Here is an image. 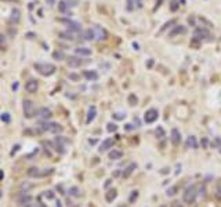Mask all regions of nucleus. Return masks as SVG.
<instances>
[{
	"instance_id": "34",
	"label": "nucleus",
	"mask_w": 221,
	"mask_h": 207,
	"mask_svg": "<svg viewBox=\"0 0 221 207\" xmlns=\"http://www.w3.org/2000/svg\"><path fill=\"white\" fill-rule=\"evenodd\" d=\"M173 24H174V21H173V19H171L170 22H167V24H165L162 28H160V32H163V30H166V28H169V26H170V25H173Z\"/></svg>"
},
{
	"instance_id": "7",
	"label": "nucleus",
	"mask_w": 221,
	"mask_h": 207,
	"mask_svg": "<svg viewBox=\"0 0 221 207\" xmlns=\"http://www.w3.org/2000/svg\"><path fill=\"white\" fill-rule=\"evenodd\" d=\"M41 128L47 130V131H52V132L62 131V126H61V124H58V123H44Z\"/></svg>"
},
{
	"instance_id": "41",
	"label": "nucleus",
	"mask_w": 221,
	"mask_h": 207,
	"mask_svg": "<svg viewBox=\"0 0 221 207\" xmlns=\"http://www.w3.org/2000/svg\"><path fill=\"white\" fill-rule=\"evenodd\" d=\"M160 3H162V0H159V2L156 3V6H155V10H157V7H159V6H160Z\"/></svg>"
},
{
	"instance_id": "4",
	"label": "nucleus",
	"mask_w": 221,
	"mask_h": 207,
	"mask_svg": "<svg viewBox=\"0 0 221 207\" xmlns=\"http://www.w3.org/2000/svg\"><path fill=\"white\" fill-rule=\"evenodd\" d=\"M207 37H209V30L203 29V28H198V29L193 30L192 41H202Z\"/></svg>"
},
{
	"instance_id": "17",
	"label": "nucleus",
	"mask_w": 221,
	"mask_h": 207,
	"mask_svg": "<svg viewBox=\"0 0 221 207\" xmlns=\"http://www.w3.org/2000/svg\"><path fill=\"white\" fill-rule=\"evenodd\" d=\"M113 142H115V141H113L112 138H108V140H105L104 142L101 144V146H99V151H101V152H105V151H108V149H109L110 146L113 145Z\"/></svg>"
},
{
	"instance_id": "32",
	"label": "nucleus",
	"mask_w": 221,
	"mask_h": 207,
	"mask_svg": "<svg viewBox=\"0 0 221 207\" xmlns=\"http://www.w3.org/2000/svg\"><path fill=\"white\" fill-rule=\"evenodd\" d=\"M134 0H127V11H133L134 10Z\"/></svg>"
},
{
	"instance_id": "33",
	"label": "nucleus",
	"mask_w": 221,
	"mask_h": 207,
	"mask_svg": "<svg viewBox=\"0 0 221 207\" xmlns=\"http://www.w3.org/2000/svg\"><path fill=\"white\" fill-rule=\"evenodd\" d=\"M178 8V2L177 0H171V11H177Z\"/></svg>"
},
{
	"instance_id": "40",
	"label": "nucleus",
	"mask_w": 221,
	"mask_h": 207,
	"mask_svg": "<svg viewBox=\"0 0 221 207\" xmlns=\"http://www.w3.org/2000/svg\"><path fill=\"white\" fill-rule=\"evenodd\" d=\"M133 128H134V127H133V124H127V126H126V130H129V131H130V130H133Z\"/></svg>"
},
{
	"instance_id": "11",
	"label": "nucleus",
	"mask_w": 221,
	"mask_h": 207,
	"mask_svg": "<svg viewBox=\"0 0 221 207\" xmlns=\"http://www.w3.org/2000/svg\"><path fill=\"white\" fill-rule=\"evenodd\" d=\"M66 61H68V65L71 68H77V66H80L83 63V61L79 57H69Z\"/></svg>"
},
{
	"instance_id": "10",
	"label": "nucleus",
	"mask_w": 221,
	"mask_h": 207,
	"mask_svg": "<svg viewBox=\"0 0 221 207\" xmlns=\"http://www.w3.org/2000/svg\"><path fill=\"white\" fill-rule=\"evenodd\" d=\"M82 39H84V40H93V39H95V32H94V29H86V30H82Z\"/></svg>"
},
{
	"instance_id": "15",
	"label": "nucleus",
	"mask_w": 221,
	"mask_h": 207,
	"mask_svg": "<svg viewBox=\"0 0 221 207\" xmlns=\"http://www.w3.org/2000/svg\"><path fill=\"white\" fill-rule=\"evenodd\" d=\"M25 88H26V91H29V93H35L36 90H37V82L33 79H30L29 82L25 84Z\"/></svg>"
},
{
	"instance_id": "25",
	"label": "nucleus",
	"mask_w": 221,
	"mask_h": 207,
	"mask_svg": "<svg viewBox=\"0 0 221 207\" xmlns=\"http://www.w3.org/2000/svg\"><path fill=\"white\" fill-rule=\"evenodd\" d=\"M52 58H54V59L61 61V59H64V58H65V54H64L62 51H55L54 54H52Z\"/></svg>"
},
{
	"instance_id": "6",
	"label": "nucleus",
	"mask_w": 221,
	"mask_h": 207,
	"mask_svg": "<svg viewBox=\"0 0 221 207\" xmlns=\"http://www.w3.org/2000/svg\"><path fill=\"white\" fill-rule=\"evenodd\" d=\"M22 108H24V113L26 117H32L33 115H35L36 109H35V104H33L32 101H24V105H22Z\"/></svg>"
},
{
	"instance_id": "22",
	"label": "nucleus",
	"mask_w": 221,
	"mask_h": 207,
	"mask_svg": "<svg viewBox=\"0 0 221 207\" xmlns=\"http://www.w3.org/2000/svg\"><path fill=\"white\" fill-rule=\"evenodd\" d=\"M123 156V152L122 151H112V152H109V159H112V160H116V159H120V157Z\"/></svg>"
},
{
	"instance_id": "30",
	"label": "nucleus",
	"mask_w": 221,
	"mask_h": 207,
	"mask_svg": "<svg viewBox=\"0 0 221 207\" xmlns=\"http://www.w3.org/2000/svg\"><path fill=\"white\" fill-rule=\"evenodd\" d=\"M113 117L116 119V120H123L124 117H126V113H113Z\"/></svg>"
},
{
	"instance_id": "38",
	"label": "nucleus",
	"mask_w": 221,
	"mask_h": 207,
	"mask_svg": "<svg viewBox=\"0 0 221 207\" xmlns=\"http://www.w3.org/2000/svg\"><path fill=\"white\" fill-rule=\"evenodd\" d=\"M174 192H176V188H171L170 190H167V195L170 196V195H174Z\"/></svg>"
},
{
	"instance_id": "20",
	"label": "nucleus",
	"mask_w": 221,
	"mask_h": 207,
	"mask_svg": "<svg viewBox=\"0 0 221 207\" xmlns=\"http://www.w3.org/2000/svg\"><path fill=\"white\" fill-rule=\"evenodd\" d=\"M135 167H137V164H135V163H130V164L123 170V177H129L130 174L135 170Z\"/></svg>"
},
{
	"instance_id": "31",
	"label": "nucleus",
	"mask_w": 221,
	"mask_h": 207,
	"mask_svg": "<svg viewBox=\"0 0 221 207\" xmlns=\"http://www.w3.org/2000/svg\"><path fill=\"white\" fill-rule=\"evenodd\" d=\"M156 137L157 138H163V137H165V131H163L162 127H157V128H156Z\"/></svg>"
},
{
	"instance_id": "28",
	"label": "nucleus",
	"mask_w": 221,
	"mask_h": 207,
	"mask_svg": "<svg viewBox=\"0 0 221 207\" xmlns=\"http://www.w3.org/2000/svg\"><path fill=\"white\" fill-rule=\"evenodd\" d=\"M129 104L130 105H135V104H137V97H135L134 94H130V95H129Z\"/></svg>"
},
{
	"instance_id": "14",
	"label": "nucleus",
	"mask_w": 221,
	"mask_h": 207,
	"mask_svg": "<svg viewBox=\"0 0 221 207\" xmlns=\"http://www.w3.org/2000/svg\"><path fill=\"white\" fill-rule=\"evenodd\" d=\"M39 117L41 119V120H47V119L51 117V110L48 109V108H41L40 110H39Z\"/></svg>"
},
{
	"instance_id": "8",
	"label": "nucleus",
	"mask_w": 221,
	"mask_h": 207,
	"mask_svg": "<svg viewBox=\"0 0 221 207\" xmlns=\"http://www.w3.org/2000/svg\"><path fill=\"white\" fill-rule=\"evenodd\" d=\"M21 19V11L19 8H13L10 13V22L11 24H18Z\"/></svg>"
},
{
	"instance_id": "16",
	"label": "nucleus",
	"mask_w": 221,
	"mask_h": 207,
	"mask_svg": "<svg viewBox=\"0 0 221 207\" xmlns=\"http://www.w3.org/2000/svg\"><path fill=\"white\" fill-rule=\"evenodd\" d=\"M75 52H76L77 55H80V57H88V55H91V50L86 48V47H77V48L75 50Z\"/></svg>"
},
{
	"instance_id": "2",
	"label": "nucleus",
	"mask_w": 221,
	"mask_h": 207,
	"mask_svg": "<svg viewBox=\"0 0 221 207\" xmlns=\"http://www.w3.org/2000/svg\"><path fill=\"white\" fill-rule=\"evenodd\" d=\"M35 69L43 76H50L55 72V66L52 63H35Z\"/></svg>"
},
{
	"instance_id": "3",
	"label": "nucleus",
	"mask_w": 221,
	"mask_h": 207,
	"mask_svg": "<svg viewBox=\"0 0 221 207\" xmlns=\"http://www.w3.org/2000/svg\"><path fill=\"white\" fill-rule=\"evenodd\" d=\"M60 21L62 22V24L66 25V28L69 29V32H82V25L79 24V22L76 21H72V19H68V18H60Z\"/></svg>"
},
{
	"instance_id": "9",
	"label": "nucleus",
	"mask_w": 221,
	"mask_h": 207,
	"mask_svg": "<svg viewBox=\"0 0 221 207\" xmlns=\"http://www.w3.org/2000/svg\"><path fill=\"white\" fill-rule=\"evenodd\" d=\"M170 137H171V142H173L174 145H180V144H181V132H180L177 128L171 130Z\"/></svg>"
},
{
	"instance_id": "1",
	"label": "nucleus",
	"mask_w": 221,
	"mask_h": 207,
	"mask_svg": "<svg viewBox=\"0 0 221 207\" xmlns=\"http://www.w3.org/2000/svg\"><path fill=\"white\" fill-rule=\"evenodd\" d=\"M196 196H198V186H196V185H191V186H188L187 189H185L182 199H184L185 203L192 204L193 201H195Z\"/></svg>"
},
{
	"instance_id": "27",
	"label": "nucleus",
	"mask_w": 221,
	"mask_h": 207,
	"mask_svg": "<svg viewBox=\"0 0 221 207\" xmlns=\"http://www.w3.org/2000/svg\"><path fill=\"white\" fill-rule=\"evenodd\" d=\"M66 3L65 2H60V4H58V10L61 11V13H66Z\"/></svg>"
},
{
	"instance_id": "24",
	"label": "nucleus",
	"mask_w": 221,
	"mask_h": 207,
	"mask_svg": "<svg viewBox=\"0 0 221 207\" xmlns=\"http://www.w3.org/2000/svg\"><path fill=\"white\" fill-rule=\"evenodd\" d=\"M116 195H118V192H116V189H110L109 192H108V195H107V200H108V201H112V200H115Z\"/></svg>"
},
{
	"instance_id": "35",
	"label": "nucleus",
	"mask_w": 221,
	"mask_h": 207,
	"mask_svg": "<svg viewBox=\"0 0 221 207\" xmlns=\"http://www.w3.org/2000/svg\"><path fill=\"white\" fill-rule=\"evenodd\" d=\"M116 128H118V127H116V124H113V123L108 124V131H115Z\"/></svg>"
},
{
	"instance_id": "29",
	"label": "nucleus",
	"mask_w": 221,
	"mask_h": 207,
	"mask_svg": "<svg viewBox=\"0 0 221 207\" xmlns=\"http://www.w3.org/2000/svg\"><path fill=\"white\" fill-rule=\"evenodd\" d=\"M137 196H138V192H137V190H133V192L130 193V197H129V201H130V203H133V201L137 199Z\"/></svg>"
},
{
	"instance_id": "43",
	"label": "nucleus",
	"mask_w": 221,
	"mask_h": 207,
	"mask_svg": "<svg viewBox=\"0 0 221 207\" xmlns=\"http://www.w3.org/2000/svg\"><path fill=\"white\" fill-rule=\"evenodd\" d=\"M3 119H4V120L7 121V120H8V115H3Z\"/></svg>"
},
{
	"instance_id": "21",
	"label": "nucleus",
	"mask_w": 221,
	"mask_h": 207,
	"mask_svg": "<svg viewBox=\"0 0 221 207\" xmlns=\"http://www.w3.org/2000/svg\"><path fill=\"white\" fill-rule=\"evenodd\" d=\"M187 145L189 146V148H198V142H196V138L193 137V135H189L188 137V140H187Z\"/></svg>"
},
{
	"instance_id": "37",
	"label": "nucleus",
	"mask_w": 221,
	"mask_h": 207,
	"mask_svg": "<svg viewBox=\"0 0 221 207\" xmlns=\"http://www.w3.org/2000/svg\"><path fill=\"white\" fill-rule=\"evenodd\" d=\"M69 79H71V80H75V82H76V80H79L80 77L77 76L76 73H71V75H69Z\"/></svg>"
},
{
	"instance_id": "5",
	"label": "nucleus",
	"mask_w": 221,
	"mask_h": 207,
	"mask_svg": "<svg viewBox=\"0 0 221 207\" xmlns=\"http://www.w3.org/2000/svg\"><path fill=\"white\" fill-rule=\"evenodd\" d=\"M157 117H159V112H157V109H155V108H151V109H148L144 113V121L148 124L153 123Z\"/></svg>"
},
{
	"instance_id": "26",
	"label": "nucleus",
	"mask_w": 221,
	"mask_h": 207,
	"mask_svg": "<svg viewBox=\"0 0 221 207\" xmlns=\"http://www.w3.org/2000/svg\"><path fill=\"white\" fill-rule=\"evenodd\" d=\"M215 196L217 199H221V179H218L217 186H215Z\"/></svg>"
},
{
	"instance_id": "23",
	"label": "nucleus",
	"mask_w": 221,
	"mask_h": 207,
	"mask_svg": "<svg viewBox=\"0 0 221 207\" xmlns=\"http://www.w3.org/2000/svg\"><path fill=\"white\" fill-rule=\"evenodd\" d=\"M58 36H60V37H62V39H68V40H73V39H75V36L72 35V32H69V30H68V32H61Z\"/></svg>"
},
{
	"instance_id": "39",
	"label": "nucleus",
	"mask_w": 221,
	"mask_h": 207,
	"mask_svg": "<svg viewBox=\"0 0 221 207\" xmlns=\"http://www.w3.org/2000/svg\"><path fill=\"white\" fill-rule=\"evenodd\" d=\"M173 207H182V206L180 204V201H173Z\"/></svg>"
},
{
	"instance_id": "18",
	"label": "nucleus",
	"mask_w": 221,
	"mask_h": 207,
	"mask_svg": "<svg viewBox=\"0 0 221 207\" xmlns=\"http://www.w3.org/2000/svg\"><path fill=\"white\" fill-rule=\"evenodd\" d=\"M83 75H84V77L87 80H97L98 79V73H97L95 71H86V72H83Z\"/></svg>"
},
{
	"instance_id": "12",
	"label": "nucleus",
	"mask_w": 221,
	"mask_h": 207,
	"mask_svg": "<svg viewBox=\"0 0 221 207\" xmlns=\"http://www.w3.org/2000/svg\"><path fill=\"white\" fill-rule=\"evenodd\" d=\"M185 32H187V28H185L184 25H178V26H176L170 33H169V36L173 37V36H176V35H184Z\"/></svg>"
},
{
	"instance_id": "13",
	"label": "nucleus",
	"mask_w": 221,
	"mask_h": 207,
	"mask_svg": "<svg viewBox=\"0 0 221 207\" xmlns=\"http://www.w3.org/2000/svg\"><path fill=\"white\" fill-rule=\"evenodd\" d=\"M97 30H94V32H95V39L97 40H105V39H107V30L105 29H102V28H99V26H97L95 28Z\"/></svg>"
},
{
	"instance_id": "19",
	"label": "nucleus",
	"mask_w": 221,
	"mask_h": 207,
	"mask_svg": "<svg viewBox=\"0 0 221 207\" xmlns=\"http://www.w3.org/2000/svg\"><path fill=\"white\" fill-rule=\"evenodd\" d=\"M95 116H97V109H95V106H90V109H88V113H87V123L93 121L94 119H95Z\"/></svg>"
},
{
	"instance_id": "44",
	"label": "nucleus",
	"mask_w": 221,
	"mask_h": 207,
	"mask_svg": "<svg viewBox=\"0 0 221 207\" xmlns=\"http://www.w3.org/2000/svg\"><path fill=\"white\" fill-rule=\"evenodd\" d=\"M160 207H166V206H160Z\"/></svg>"
},
{
	"instance_id": "36",
	"label": "nucleus",
	"mask_w": 221,
	"mask_h": 207,
	"mask_svg": "<svg viewBox=\"0 0 221 207\" xmlns=\"http://www.w3.org/2000/svg\"><path fill=\"white\" fill-rule=\"evenodd\" d=\"M4 44H6V37H4V35H0V47H4Z\"/></svg>"
},
{
	"instance_id": "42",
	"label": "nucleus",
	"mask_w": 221,
	"mask_h": 207,
	"mask_svg": "<svg viewBox=\"0 0 221 207\" xmlns=\"http://www.w3.org/2000/svg\"><path fill=\"white\" fill-rule=\"evenodd\" d=\"M46 2H47V3H48V4H50V6H52V4H54V0H46Z\"/></svg>"
}]
</instances>
